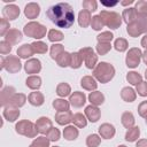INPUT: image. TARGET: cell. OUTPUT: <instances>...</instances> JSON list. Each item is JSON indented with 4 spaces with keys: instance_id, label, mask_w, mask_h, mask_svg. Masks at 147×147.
<instances>
[{
    "instance_id": "6da1fadb",
    "label": "cell",
    "mask_w": 147,
    "mask_h": 147,
    "mask_svg": "<svg viewBox=\"0 0 147 147\" xmlns=\"http://www.w3.org/2000/svg\"><path fill=\"white\" fill-rule=\"evenodd\" d=\"M48 18L59 28L68 29L75 22V13L72 7L67 2H59L48 8L46 11Z\"/></svg>"
},
{
    "instance_id": "7a4b0ae2",
    "label": "cell",
    "mask_w": 147,
    "mask_h": 147,
    "mask_svg": "<svg viewBox=\"0 0 147 147\" xmlns=\"http://www.w3.org/2000/svg\"><path fill=\"white\" fill-rule=\"evenodd\" d=\"M94 77L101 82V83H108L115 75V69L111 64L107 63V62H101L99 63L93 71Z\"/></svg>"
},
{
    "instance_id": "3957f363",
    "label": "cell",
    "mask_w": 147,
    "mask_h": 147,
    "mask_svg": "<svg viewBox=\"0 0 147 147\" xmlns=\"http://www.w3.org/2000/svg\"><path fill=\"white\" fill-rule=\"evenodd\" d=\"M100 17L102 18L105 25H107L110 29H117V28H119V25L122 23V17L119 16V14H117L115 11L102 10L100 13Z\"/></svg>"
},
{
    "instance_id": "277c9868",
    "label": "cell",
    "mask_w": 147,
    "mask_h": 147,
    "mask_svg": "<svg viewBox=\"0 0 147 147\" xmlns=\"http://www.w3.org/2000/svg\"><path fill=\"white\" fill-rule=\"evenodd\" d=\"M24 33L28 37L31 38H36V39H40L46 34V28L44 25H41L38 22H30L28 23L24 29H23Z\"/></svg>"
},
{
    "instance_id": "5b68a950",
    "label": "cell",
    "mask_w": 147,
    "mask_h": 147,
    "mask_svg": "<svg viewBox=\"0 0 147 147\" xmlns=\"http://www.w3.org/2000/svg\"><path fill=\"white\" fill-rule=\"evenodd\" d=\"M15 130H16L17 133H20L22 136H26L29 138H34L37 136V133H38L36 124H33L32 122H30L28 119L18 122L16 124V126H15Z\"/></svg>"
},
{
    "instance_id": "8992f818",
    "label": "cell",
    "mask_w": 147,
    "mask_h": 147,
    "mask_svg": "<svg viewBox=\"0 0 147 147\" xmlns=\"http://www.w3.org/2000/svg\"><path fill=\"white\" fill-rule=\"evenodd\" d=\"M21 62H20V59L18 56H13V55H9V56H6V57H2L1 59V68L6 69L8 72L10 74H16L21 70Z\"/></svg>"
},
{
    "instance_id": "52a82bcc",
    "label": "cell",
    "mask_w": 147,
    "mask_h": 147,
    "mask_svg": "<svg viewBox=\"0 0 147 147\" xmlns=\"http://www.w3.org/2000/svg\"><path fill=\"white\" fill-rule=\"evenodd\" d=\"M78 53L80 54L83 61L85 62V65H86L88 69L94 68V65H95V63H96V61H98V56L95 55V53H94V51H93L92 48H90V47H84V48H82Z\"/></svg>"
},
{
    "instance_id": "ba28073f",
    "label": "cell",
    "mask_w": 147,
    "mask_h": 147,
    "mask_svg": "<svg viewBox=\"0 0 147 147\" xmlns=\"http://www.w3.org/2000/svg\"><path fill=\"white\" fill-rule=\"evenodd\" d=\"M142 54H141V51L139 48H131L126 55V59H125V62H126V65L129 68H136L139 65L140 63V59H141Z\"/></svg>"
},
{
    "instance_id": "9c48e42d",
    "label": "cell",
    "mask_w": 147,
    "mask_h": 147,
    "mask_svg": "<svg viewBox=\"0 0 147 147\" xmlns=\"http://www.w3.org/2000/svg\"><path fill=\"white\" fill-rule=\"evenodd\" d=\"M2 15H3V18H6L7 21L16 20L18 17V15H20V8L16 5L6 6L2 9Z\"/></svg>"
},
{
    "instance_id": "30bf717a",
    "label": "cell",
    "mask_w": 147,
    "mask_h": 147,
    "mask_svg": "<svg viewBox=\"0 0 147 147\" xmlns=\"http://www.w3.org/2000/svg\"><path fill=\"white\" fill-rule=\"evenodd\" d=\"M86 102V96L83 92H74V94L70 95V99H69V103L75 107V108H80L84 106V103Z\"/></svg>"
},
{
    "instance_id": "8fae6325",
    "label": "cell",
    "mask_w": 147,
    "mask_h": 147,
    "mask_svg": "<svg viewBox=\"0 0 147 147\" xmlns=\"http://www.w3.org/2000/svg\"><path fill=\"white\" fill-rule=\"evenodd\" d=\"M37 131L41 134H47V132L53 127L52 126V121L48 117H40L37 123H36Z\"/></svg>"
},
{
    "instance_id": "7c38bea8",
    "label": "cell",
    "mask_w": 147,
    "mask_h": 147,
    "mask_svg": "<svg viewBox=\"0 0 147 147\" xmlns=\"http://www.w3.org/2000/svg\"><path fill=\"white\" fill-rule=\"evenodd\" d=\"M142 32H145V29H144V24H142V20H139V21H136L131 24L127 25V33L131 36V37H138L139 34H141Z\"/></svg>"
},
{
    "instance_id": "4fadbf2b",
    "label": "cell",
    "mask_w": 147,
    "mask_h": 147,
    "mask_svg": "<svg viewBox=\"0 0 147 147\" xmlns=\"http://www.w3.org/2000/svg\"><path fill=\"white\" fill-rule=\"evenodd\" d=\"M24 69L26 74H38L41 70V63L38 59H30L25 62Z\"/></svg>"
},
{
    "instance_id": "5bb4252c",
    "label": "cell",
    "mask_w": 147,
    "mask_h": 147,
    "mask_svg": "<svg viewBox=\"0 0 147 147\" xmlns=\"http://www.w3.org/2000/svg\"><path fill=\"white\" fill-rule=\"evenodd\" d=\"M85 115H86V117H87V119H88L90 122L95 123V122H98V119L100 118L101 113H100V110H99V108H98L96 106L91 105V106H87V107L85 108Z\"/></svg>"
},
{
    "instance_id": "9a60e30c",
    "label": "cell",
    "mask_w": 147,
    "mask_h": 147,
    "mask_svg": "<svg viewBox=\"0 0 147 147\" xmlns=\"http://www.w3.org/2000/svg\"><path fill=\"white\" fill-rule=\"evenodd\" d=\"M72 113L70 110H65V111H57L55 114V121L57 124L60 125H65L68 123H70L72 121Z\"/></svg>"
},
{
    "instance_id": "2e32d148",
    "label": "cell",
    "mask_w": 147,
    "mask_h": 147,
    "mask_svg": "<svg viewBox=\"0 0 147 147\" xmlns=\"http://www.w3.org/2000/svg\"><path fill=\"white\" fill-rule=\"evenodd\" d=\"M39 13H40V7H39L38 3H36V2H30V3H28V5L25 6L24 14H25V16H26L28 18L33 20V18H36V17L39 15Z\"/></svg>"
},
{
    "instance_id": "e0dca14e",
    "label": "cell",
    "mask_w": 147,
    "mask_h": 147,
    "mask_svg": "<svg viewBox=\"0 0 147 147\" xmlns=\"http://www.w3.org/2000/svg\"><path fill=\"white\" fill-rule=\"evenodd\" d=\"M20 116V110L18 108L14 107V106H6L3 109V117L9 121V122H14Z\"/></svg>"
},
{
    "instance_id": "ac0fdd59",
    "label": "cell",
    "mask_w": 147,
    "mask_h": 147,
    "mask_svg": "<svg viewBox=\"0 0 147 147\" xmlns=\"http://www.w3.org/2000/svg\"><path fill=\"white\" fill-rule=\"evenodd\" d=\"M5 40L8 41L10 45H15L18 44L22 40V33L17 30V29H10L5 37Z\"/></svg>"
},
{
    "instance_id": "d6986e66",
    "label": "cell",
    "mask_w": 147,
    "mask_h": 147,
    "mask_svg": "<svg viewBox=\"0 0 147 147\" xmlns=\"http://www.w3.org/2000/svg\"><path fill=\"white\" fill-rule=\"evenodd\" d=\"M99 133L103 139H111L115 136V127L109 123H105L100 125Z\"/></svg>"
},
{
    "instance_id": "ffe728a7",
    "label": "cell",
    "mask_w": 147,
    "mask_h": 147,
    "mask_svg": "<svg viewBox=\"0 0 147 147\" xmlns=\"http://www.w3.org/2000/svg\"><path fill=\"white\" fill-rule=\"evenodd\" d=\"M25 101H26V96L24 94H22V93H15L10 98V100H9V102H8L7 106H14L16 108H20V107L24 106Z\"/></svg>"
},
{
    "instance_id": "44dd1931",
    "label": "cell",
    "mask_w": 147,
    "mask_h": 147,
    "mask_svg": "<svg viewBox=\"0 0 147 147\" xmlns=\"http://www.w3.org/2000/svg\"><path fill=\"white\" fill-rule=\"evenodd\" d=\"M15 94V88L11 87V86H8V87H5L2 91H1V106L2 107H6L10 100V98Z\"/></svg>"
},
{
    "instance_id": "7402d4cb",
    "label": "cell",
    "mask_w": 147,
    "mask_h": 147,
    "mask_svg": "<svg viewBox=\"0 0 147 147\" xmlns=\"http://www.w3.org/2000/svg\"><path fill=\"white\" fill-rule=\"evenodd\" d=\"M138 18L144 20L147 18V1H138L136 3V8H134Z\"/></svg>"
},
{
    "instance_id": "603a6c76",
    "label": "cell",
    "mask_w": 147,
    "mask_h": 147,
    "mask_svg": "<svg viewBox=\"0 0 147 147\" xmlns=\"http://www.w3.org/2000/svg\"><path fill=\"white\" fill-rule=\"evenodd\" d=\"M122 17L124 18L125 23H127V25L133 23V22H136L138 20V16H137V13H136L134 8H126V9H124Z\"/></svg>"
},
{
    "instance_id": "cb8c5ba5",
    "label": "cell",
    "mask_w": 147,
    "mask_h": 147,
    "mask_svg": "<svg viewBox=\"0 0 147 147\" xmlns=\"http://www.w3.org/2000/svg\"><path fill=\"white\" fill-rule=\"evenodd\" d=\"M91 21H92V18H91L90 11L83 9L79 13V15H78V23H79V25L83 26V28H87L91 24Z\"/></svg>"
},
{
    "instance_id": "d4e9b609",
    "label": "cell",
    "mask_w": 147,
    "mask_h": 147,
    "mask_svg": "<svg viewBox=\"0 0 147 147\" xmlns=\"http://www.w3.org/2000/svg\"><path fill=\"white\" fill-rule=\"evenodd\" d=\"M28 100L32 106L39 107V106H41L44 103V95L40 92H32V93L29 94Z\"/></svg>"
},
{
    "instance_id": "484cf974",
    "label": "cell",
    "mask_w": 147,
    "mask_h": 147,
    "mask_svg": "<svg viewBox=\"0 0 147 147\" xmlns=\"http://www.w3.org/2000/svg\"><path fill=\"white\" fill-rule=\"evenodd\" d=\"M34 52H33V48L31 45H28V44H24L22 45L18 49H17V55L22 59H28L30 57L31 55H33Z\"/></svg>"
},
{
    "instance_id": "4316f807",
    "label": "cell",
    "mask_w": 147,
    "mask_h": 147,
    "mask_svg": "<svg viewBox=\"0 0 147 147\" xmlns=\"http://www.w3.org/2000/svg\"><path fill=\"white\" fill-rule=\"evenodd\" d=\"M80 85L83 86V88H85V90H87V91L95 90L96 86H98L96 82H95L94 78L91 77V76H85V77H83V78H82V82H80Z\"/></svg>"
},
{
    "instance_id": "83f0119b",
    "label": "cell",
    "mask_w": 147,
    "mask_h": 147,
    "mask_svg": "<svg viewBox=\"0 0 147 147\" xmlns=\"http://www.w3.org/2000/svg\"><path fill=\"white\" fill-rule=\"evenodd\" d=\"M88 100L93 105V106H99V105H102L103 101H105V95L99 92V91H95V92H91V94L88 95Z\"/></svg>"
},
{
    "instance_id": "f1b7e54d",
    "label": "cell",
    "mask_w": 147,
    "mask_h": 147,
    "mask_svg": "<svg viewBox=\"0 0 147 147\" xmlns=\"http://www.w3.org/2000/svg\"><path fill=\"white\" fill-rule=\"evenodd\" d=\"M121 98L126 102H132L136 99V92L131 87H124L121 92Z\"/></svg>"
},
{
    "instance_id": "f546056e",
    "label": "cell",
    "mask_w": 147,
    "mask_h": 147,
    "mask_svg": "<svg viewBox=\"0 0 147 147\" xmlns=\"http://www.w3.org/2000/svg\"><path fill=\"white\" fill-rule=\"evenodd\" d=\"M25 84L31 90H38L41 86V78L38 76H30L26 78Z\"/></svg>"
},
{
    "instance_id": "4dcf8cb0",
    "label": "cell",
    "mask_w": 147,
    "mask_h": 147,
    "mask_svg": "<svg viewBox=\"0 0 147 147\" xmlns=\"http://www.w3.org/2000/svg\"><path fill=\"white\" fill-rule=\"evenodd\" d=\"M122 124H123L126 129H131V127H133V124H134V117H133L132 113H130V111H125V113L122 115Z\"/></svg>"
},
{
    "instance_id": "1f68e13d",
    "label": "cell",
    "mask_w": 147,
    "mask_h": 147,
    "mask_svg": "<svg viewBox=\"0 0 147 147\" xmlns=\"http://www.w3.org/2000/svg\"><path fill=\"white\" fill-rule=\"evenodd\" d=\"M63 136L67 140H75L77 137H78V130L75 127V126H67L63 131Z\"/></svg>"
},
{
    "instance_id": "d6a6232c",
    "label": "cell",
    "mask_w": 147,
    "mask_h": 147,
    "mask_svg": "<svg viewBox=\"0 0 147 147\" xmlns=\"http://www.w3.org/2000/svg\"><path fill=\"white\" fill-rule=\"evenodd\" d=\"M139 136H140V129H139L138 126H133V127L129 129V131L126 132L125 139H126L127 141L133 142V141H136V140L139 138Z\"/></svg>"
},
{
    "instance_id": "836d02e7",
    "label": "cell",
    "mask_w": 147,
    "mask_h": 147,
    "mask_svg": "<svg viewBox=\"0 0 147 147\" xmlns=\"http://www.w3.org/2000/svg\"><path fill=\"white\" fill-rule=\"evenodd\" d=\"M69 101H65L64 99H56L53 101V107L57 111H65L69 110Z\"/></svg>"
},
{
    "instance_id": "e575fe53",
    "label": "cell",
    "mask_w": 147,
    "mask_h": 147,
    "mask_svg": "<svg viewBox=\"0 0 147 147\" xmlns=\"http://www.w3.org/2000/svg\"><path fill=\"white\" fill-rule=\"evenodd\" d=\"M72 122H74V124H75L77 127H84V126H86V124H87L86 117H85L83 114H80V113H77V114H75V115L72 116Z\"/></svg>"
},
{
    "instance_id": "d590c367",
    "label": "cell",
    "mask_w": 147,
    "mask_h": 147,
    "mask_svg": "<svg viewBox=\"0 0 147 147\" xmlns=\"http://www.w3.org/2000/svg\"><path fill=\"white\" fill-rule=\"evenodd\" d=\"M70 92H71V88H70V86H69L67 83H60V84L57 85V87H56V93H57V95H60V96H62V98L68 96V95L70 94Z\"/></svg>"
},
{
    "instance_id": "8d00e7d4",
    "label": "cell",
    "mask_w": 147,
    "mask_h": 147,
    "mask_svg": "<svg viewBox=\"0 0 147 147\" xmlns=\"http://www.w3.org/2000/svg\"><path fill=\"white\" fill-rule=\"evenodd\" d=\"M70 59H71V54H69L68 52H64L56 59V62L60 67H68L70 65Z\"/></svg>"
},
{
    "instance_id": "74e56055",
    "label": "cell",
    "mask_w": 147,
    "mask_h": 147,
    "mask_svg": "<svg viewBox=\"0 0 147 147\" xmlns=\"http://www.w3.org/2000/svg\"><path fill=\"white\" fill-rule=\"evenodd\" d=\"M31 46L33 48V52L34 53H38V54H44L48 49L47 45L45 42H42V41H34V42L31 44Z\"/></svg>"
},
{
    "instance_id": "f35d334b",
    "label": "cell",
    "mask_w": 147,
    "mask_h": 147,
    "mask_svg": "<svg viewBox=\"0 0 147 147\" xmlns=\"http://www.w3.org/2000/svg\"><path fill=\"white\" fill-rule=\"evenodd\" d=\"M65 51H64V48H63V46L62 45H59V44H55V45H53L52 47H51V57L52 59H54V60H56L62 53H64Z\"/></svg>"
},
{
    "instance_id": "ab89813d",
    "label": "cell",
    "mask_w": 147,
    "mask_h": 147,
    "mask_svg": "<svg viewBox=\"0 0 147 147\" xmlns=\"http://www.w3.org/2000/svg\"><path fill=\"white\" fill-rule=\"evenodd\" d=\"M82 63H83V59H82L80 54L79 53H72L71 59H70V67L77 69L82 65Z\"/></svg>"
},
{
    "instance_id": "60d3db41",
    "label": "cell",
    "mask_w": 147,
    "mask_h": 147,
    "mask_svg": "<svg viewBox=\"0 0 147 147\" xmlns=\"http://www.w3.org/2000/svg\"><path fill=\"white\" fill-rule=\"evenodd\" d=\"M126 79H127V82H129L130 84H132V85H138L139 83L142 82V80H141L142 77H141L138 72H134V71L129 72L127 76H126Z\"/></svg>"
},
{
    "instance_id": "b9f144b4",
    "label": "cell",
    "mask_w": 147,
    "mask_h": 147,
    "mask_svg": "<svg viewBox=\"0 0 147 147\" xmlns=\"http://www.w3.org/2000/svg\"><path fill=\"white\" fill-rule=\"evenodd\" d=\"M101 142V138L98 134H90L86 139L87 147H98Z\"/></svg>"
},
{
    "instance_id": "7bdbcfd3",
    "label": "cell",
    "mask_w": 147,
    "mask_h": 147,
    "mask_svg": "<svg viewBox=\"0 0 147 147\" xmlns=\"http://www.w3.org/2000/svg\"><path fill=\"white\" fill-rule=\"evenodd\" d=\"M114 47H115V49L118 51V52H124V51L127 49L129 45H127V41H126L125 39H123V38H118V39L115 40V42H114Z\"/></svg>"
},
{
    "instance_id": "ee69618b",
    "label": "cell",
    "mask_w": 147,
    "mask_h": 147,
    "mask_svg": "<svg viewBox=\"0 0 147 147\" xmlns=\"http://www.w3.org/2000/svg\"><path fill=\"white\" fill-rule=\"evenodd\" d=\"M30 147H49V140L45 137H38L30 145Z\"/></svg>"
},
{
    "instance_id": "f6af8a7d",
    "label": "cell",
    "mask_w": 147,
    "mask_h": 147,
    "mask_svg": "<svg viewBox=\"0 0 147 147\" xmlns=\"http://www.w3.org/2000/svg\"><path fill=\"white\" fill-rule=\"evenodd\" d=\"M91 25H92V28H93L94 30L99 31V30H101V29L103 28L105 23H103L102 18L100 17V15H96V16H93V17H92V21H91Z\"/></svg>"
},
{
    "instance_id": "bcb514c9",
    "label": "cell",
    "mask_w": 147,
    "mask_h": 147,
    "mask_svg": "<svg viewBox=\"0 0 147 147\" xmlns=\"http://www.w3.org/2000/svg\"><path fill=\"white\" fill-rule=\"evenodd\" d=\"M48 39L51 41H53V42L54 41H60V40L63 39V34L59 30L53 29V30H49V32H48Z\"/></svg>"
},
{
    "instance_id": "7dc6e473",
    "label": "cell",
    "mask_w": 147,
    "mask_h": 147,
    "mask_svg": "<svg viewBox=\"0 0 147 147\" xmlns=\"http://www.w3.org/2000/svg\"><path fill=\"white\" fill-rule=\"evenodd\" d=\"M110 48H111L110 42H98V46H96V51L100 55H103V54L108 53Z\"/></svg>"
},
{
    "instance_id": "c3c4849f",
    "label": "cell",
    "mask_w": 147,
    "mask_h": 147,
    "mask_svg": "<svg viewBox=\"0 0 147 147\" xmlns=\"http://www.w3.org/2000/svg\"><path fill=\"white\" fill-rule=\"evenodd\" d=\"M46 137H47V139H48L49 141H57V140L60 139V131H59L57 129L52 127V129L47 132Z\"/></svg>"
},
{
    "instance_id": "681fc988",
    "label": "cell",
    "mask_w": 147,
    "mask_h": 147,
    "mask_svg": "<svg viewBox=\"0 0 147 147\" xmlns=\"http://www.w3.org/2000/svg\"><path fill=\"white\" fill-rule=\"evenodd\" d=\"M96 6H98V3H96V1H94V0H86V1H83V7H84V9L87 10V11H90V13L96 10Z\"/></svg>"
},
{
    "instance_id": "f907efd6",
    "label": "cell",
    "mask_w": 147,
    "mask_h": 147,
    "mask_svg": "<svg viewBox=\"0 0 147 147\" xmlns=\"http://www.w3.org/2000/svg\"><path fill=\"white\" fill-rule=\"evenodd\" d=\"M113 37L114 36L111 32H102L98 36V41L99 42H110Z\"/></svg>"
},
{
    "instance_id": "816d5d0a",
    "label": "cell",
    "mask_w": 147,
    "mask_h": 147,
    "mask_svg": "<svg viewBox=\"0 0 147 147\" xmlns=\"http://www.w3.org/2000/svg\"><path fill=\"white\" fill-rule=\"evenodd\" d=\"M137 92L141 96H147V82H141L137 85Z\"/></svg>"
},
{
    "instance_id": "f5cc1de1",
    "label": "cell",
    "mask_w": 147,
    "mask_h": 147,
    "mask_svg": "<svg viewBox=\"0 0 147 147\" xmlns=\"http://www.w3.org/2000/svg\"><path fill=\"white\" fill-rule=\"evenodd\" d=\"M10 51H11V45H10L8 41L3 40V41L0 42V53H1L2 55L8 54Z\"/></svg>"
},
{
    "instance_id": "db71d44e",
    "label": "cell",
    "mask_w": 147,
    "mask_h": 147,
    "mask_svg": "<svg viewBox=\"0 0 147 147\" xmlns=\"http://www.w3.org/2000/svg\"><path fill=\"white\" fill-rule=\"evenodd\" d=\"M0 24H1V26H0V34L1 36H6V31L8 32L10 29V26H9V22L6 20V18H1V21H0Z\"/></svg>"
},
{
    "instance_id": "11a10c76",
    "label": "cell",
    "mask_w": 147,
    "mask_h": 147,
    "mask_svg": "<svg viewBox=\"0 0 147 147\" xmlns=\"http://www.w3.org/2000/svg\"><path fill=\"white\" fill-rule=\"evenodd\" d=\"M138 111H139V115L142 116V117H147V101H144L140 103V106L138 107Z\"/></svg>"
},
{
    "instance_id": "9f6ffc18",
    "label": "cell",
    "mask_w": 147,
    "mask_h": 147,
    "mask_svg": "<svg viewBox=\"0 0 147 147\" xmlns=\"http://www.w3.org/2000/svg\"><path fill=\"white\" fill-rule=\"evenodd\" d=\"M136 147H147V139H141L137 142Z\"/></svg>"
},
{
    "instance_id": "6f0895ef",
    "label": "cell",
    "mask_w": 147,
    "mask_h": 147,
    "mask_svg": "<svg viewBox=\"0 0 147 147\" xmlns=\"http://www.w3.org/2000/svg\"><path fill=\"white\" fill-rule=\"evenodd\" d=\"M141 46L147 49V34L142 37V39H141Z\"/></svg>"
},
{
    "instance_id": "680465c9",
    "label": "cell",
    "mask_w": 147,
    "mask_h": 147,
    "mask_svg": "<svg viewBox=\"0 0 147 147\" xmlns=\"http://www.w3.org/2000/svg\"><path fill=\"white\" fill-rule=\"evenodd\" d=\"M101 3L103 6H108V7H111V6H116L118 2H106V1H101Z\"/></svg>"
},
{
    "instance_id": "91938a15",
    "label": "cell",
    "mask_w": 147,
    "mask_h": 147,
    "mask_svg": "<svg viewBox=\"0 0 147 147\" xmlns=\"http://www.w3.org/2000/svg\"><path fill=\"white\" fill-rule=\"evenodd\" d=\"M142 24H144L145 32H147V20H146V18H144V20H142Z\"/></svg>"
},
{
    "instance_id": "94428289",
    "label": "cell",
    "mask_w": 147,
    "mask_h": 147,
    "mask_svg": "<svg viewBox=\"0 0 147 147\" xmlns=\"http://www.w3.org/2000/svg\"><path fill=\"white\" fill-rule=\"evenodd\" d=\"M132 2H133V1H132V0H129V1H122V2H121V3H122V5H123V6H126V5H131V3H132Z\"/></svg>"
},
{
    "instance_id": "6125c7cd",
    "label": "cell",
    "mask_w": 147,
    "mask_h": 147,
    "mask_svg": "<svg viewBox=\"0 0 147 147\" xmlns=\"http://www.w3.org/2000/svg\"><path fill=\"white\" fill-rule=\"evenodd\" d=\"M142 57H144V62L147 64V51H146V52L142 54Z\"/></svg>"
},
{
    "instance_id": "be15d7a7",
    "label": "cell",
    "mask_w": 147,
    "mask_h": 147,
    "mask_svg": "<svg viewBox=\"0 0 147 147\" xmlns=\"http://www.w3.org/2000/svg\"><path fill=\"white\" fill-rule=\"evenodd\" d=\"M145 77H146V79H147V70H146V72H145Z\"/></svg>"
},
{
    "instance_id": "e7e4bbea",
    "label": "cell",
    "mask_w": 147,
    "mask_h": 147,
    "mask_svg": "<svg viewBox=\"0 0 147 147\" xmlns=\"http://www.w3.org/2000/svg\"><path fill=\"white\" fill-rule=\"evenodd\" d=\"M118 147H126V146H124V145H121V146H118Z\"/></svg>"
},
{
    "instance_id": "03108f58",
    "label": "cell",
    "mask_w": 147,
    "mask_h": 147,
    "mask_svg": "<svg viewBox=\"0 0 147 147\" xmlns=\"http://www.w3.org/2000/svg\"><path fill=\"white\" fill-rule=\"evenodd\" d=\"M146 124H147V117H146Z\"/></svg>"
},
{
    "instance_id": "003e7915",
    "label": "cell",
    "mask_w": 147,
    "mask_h": 147,
    "mask_svg": "<svg viewBox=\"0 0 147 147\" xmlns=\"http://www.w3.org/2000/svg\"><path fill=\"white\" fill-rule=\"evenodd\" d=\"M54 147H57V146H54Z\"/></svg>"
}]
</instances>
